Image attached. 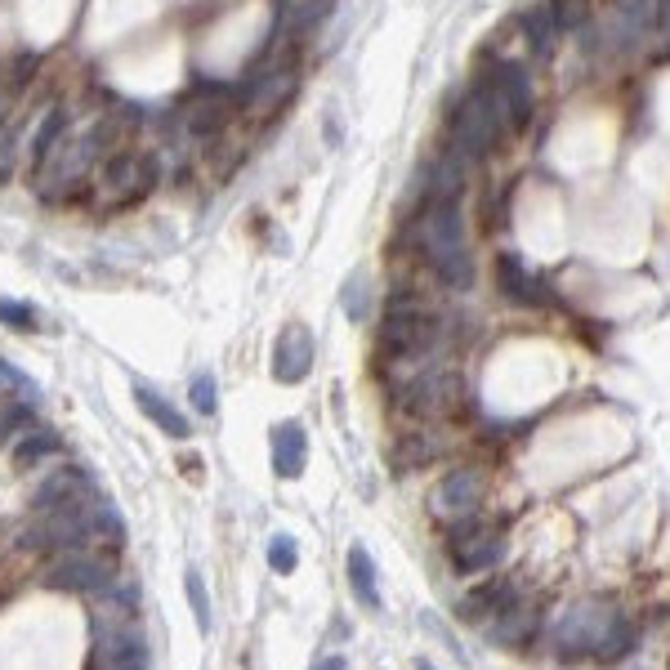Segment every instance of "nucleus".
Wrapping results in <instances>:
<instances>
[{
    "instance_id": "obj_1",
    "label": "nucleus",
    "mask_w": 670,
    "mask_h": 670,
    "mask_svg": "<svg viewBox=\"0 0 670 670\" xmlns=\"http://www.w3.org/2000/svg\"><path fill=\"white\" fill-rule=\"evenodd\" d=\"M635 644V626L626 621V612L612 603L586 599L572 603L554 626V653L563 662H581V657H599V662H617Z\"/></svg>"
},
{
    "instance_id": "obj_2",
    "label": "nucleus",
    "mask_w": 670,
    "mask_h": 670,
    "mask_svg": "<svg viewBox=\"0 0 670 670\" xmlns=\"http://www.w3.org/2000/svg\"><path fill=\"white\" fill-rule=\"evenodd\" d=\"M416 251L425 255V264L443 277L447 286L465 291L474 282V255H469L465 237V215L456 197H429L425 210L416 215Z\"/></svg>"
},
{
    "instance_id": "obj_3",
    "label": "nucleus",
    "mask_w": 670,
    "mask_h": 670,
    "mask_svg": "<svg viewBox=\"0 0 670 670\" xmlns=\"http://www.w3.org/2000/svg\"><path fill=\"white\" fill-rule=\"evenodd\" d=\"M134 612H139V586L112 581V586L103 590V608L94 612L90 670H152L148 644H143V635L134 630Z\"/></svg>"
},
{
    "instance_id": "obj_4",
    "label": "nucleus",
    "mask_w": 670,
    "mask_h": 670,
    "mask_svg": "<svg viewBox=\"0 0 670 670\" xmlns=\"http://www.w3.org/2000/svg\"><path fill=\"white\" fill-rule=\"evenodd\" d=\"M295 85H300V36L273 27L264 54L251 63L246 81L237 85V103H242V112L251 121H264L291 103Z\"/></svg>"
},
{
    "instance_id": "obj_5",
    "label": "nucleus",
    "mask_w": 670,
    "mask_h": 670,
    "mask_svg": "<svg viewBox=\"0 0 670 670\" xmlns=\"http://www.w3.org/2000/svg\"><path fill=\"white\" fill-rule=\"evenodd\" d=\"M157 179H161L157 152L126 143V148H117L99 170H94V179H90V206L99 210V215L130 210V206H139L152 188H157Z\"/></svg>"
},
{
    "instance_id": "obj_6",
    "label": "nucleus",
    "mask_w": 670,
    "mask_h": 670,
    "mask_svg": "<svg viewBox=\"0 0 670 670\" xmlns=\"http://www.w3.org/2000/svg\"><path fill=\"white\" fill-rule=\"evenodd\" d=\"M237 112H242L237 90H228V85H201V90H193L170 112V139L184 152H201L210 139H219V134L233 126Z\"/></svg>"
},
{
    "instance_id": "obj_7",
    "label": "nucleus",
    "mask_w": 670,
    "mask_h": 670,
    "mask_svg": "<svg viewBox=\"0 0 670 670\" xmlns=\"http://www.w3.org/2000/svg\"><path fill=\"white\" fill-rule=\"evenodd\" d=\"M438 318L411 295H394L385 309V322H380V358L385 362H407V358H425L438 344Z\"/></svg>"
},
{
    "instance_id": "obj_8",
    "label": "nucleus",
    "mask_w": 670,
    "mask_h": 670,
    "mask_svg": "<svg viewBox=\"0 0 670 670\" xmlns=\"http://www.w3.org/2000/svg\"><path fill=\"white\" fill-rule=\"evenodd\" d=\"M505 134V112L496 108V94L487 81L469 85L452 108V143L461 157H487Z\"/></svg>"
},
{
    "instance_id": "obj_9",
    "label": "nucleus",
    "mask_w": 670,
    "mask_h": 670,
    "mask_svg": "<svg viewBox=\"0 0 670 670\" xmlns=\"http://www.w3.org/2000/svg\"><path fill=\"white\" fill-rule=\"evenodd\" d=\"M461 371L456 367H425L420 376H411L407 385H398L394 402L407 411L411 420H438L447 411H456L461 402Z\"/></svg>"
},
{
    "instance_id": "obj_10",
    "label": "nucleus",
    "mask_w": 670,
    "mask_h": 670,
    "mask_svg": "<svg viewBox=\"0 0 670 670\" xmlns=\"http://www.w3.org/2000/svg\"><path fill=\"white\" fill-rule=\"evenodd\" d=\"M112 581H117L112 577V563L90 554V550H63L59 559L45 568V586L67 590V595H103Z\"/></svg>"
},
{
    "instance_id": "obj_11",
    "label": "nucleus",
    "mask_w": 670,
    "mask_h": 670,
    "mask_svg": "<svg viewBox=\"0 0 670 670\" xmlns=\"http://www.w3.org/2000/svg\"><path fill=\"white\" fill-rule=\"evenodd\" d=\"M483 474L478 469H452V474H443L434 483V492H429V514H434L438 523H465L474 519V510L483 505Z\"/></svg>"
},
{
    "instance_id": "obj_12",
    "label": "nucleus",
    "mask_w": 670,
    "mask_h": 670,
    "mask_svg": "<svg viewBox=\"0 0 670 670\" xmlns=\"http://www.w3.org/2000/svg\"><path fill=\"white\" fill-rule=\"evenodd\" d=\"M505 554V536L492 523H456L452 541H447V559L456 572H492Z\"/></svg>"
},
{
    "instance_id": "obj_13",
    "label": "nucleus",
    "mask_w": 670,
    "mask_h": 670,
    "mask_svg": "<svg viewBox=\"0 0 670 670\" xmlns=\"http://www.w3.org/2000/svg\"><path fill=\"white\" fill-rule=\"evenodd\" d=\"M313 358H318L313 331L304 327V322H291V327H282V335H277V344H273V376L282 380V385H300L313 371Z\"/></svg>"
},
{
    "instance_id": "obj_14",
    "label": "nucleus",
    "mask_w": 670,
    "mask_h": 670,
    "mask_svg": "<svg viewBox=\"0 0 670 670\" xmlns=\"http://www.w3.org/2000/svg\"><path fill=\"white\" fill-rule=\"evenodd\" d=\"M496 94V108L505 112V126H528L532 117V76L523 63H496L487 76Z\"/></svg>"
},
{
    "instance_id": "obj_15",
    "label": "nucleus",
    "mask_w": 670,
    "mask_h": 670,
    "mask_svg": "<svg viewBox=\"0 0 670 670\" xmlns=\"http://www.w3.org/2000/svg\"><path fill=\"white\" fill-rule=\"evenodd\" d=\"M94 496H99V492H94L90 474L76 469V465H63V469H54L41 487H36V510H41V514L72 510V505H85V501H94Z\"/></svg>"
},
{
    "instance_id": "obj_16",
    "label": "nucleus",
    "mask_w": 670,
    "mask_h": 670,
    "mask_svg": "<svg viewBox=\"0 0 670 670\" xmlns=\"http://www.w3.org/2000/svg\"><path fill=\"white\" fill-rule=\"evenodd\" d=\"M309 461V434L300 420H282L273 425V474L277 478H300Z\"/></svg>"
},
{
    "instance_id": "obj_17",
    "label": "nucleus",
    "mask_w": 670,
    "mask_h": 670,
    "mask_svg": "<svg viewBox=\"0 0 670 670\" xmlns=\"http://www.w3.org/2000/svg\"><path fill=\"white\" fill-rule=\"evenodd\" d=\"M496 277H501L505 300H514V304H550L554 300V295L545 291V282L519 260V255H501V260H496Z\"/></svg>"
},
{
    "instance_id": "obj_18",
    "label": "nucleus",
    "mask_w": 670,
    "mask_h": 670,
    "mask_svg": "<svg viewBox=\"0 0 670 670\" xmlns=\"http://www.w3.org/2000/svg\"><path fill=\"white\" fill-rule=\"evenodd\" d=\"M514 586L510 581H487V586H478L474 595H465L461 599V617L465 621H483L487 612H492V617H501L505 608H514Z\"/></svg>"
},
{
    "instance_id": "obj_19",
    "label": "nucleus",
    "mask_w": 670,
    "mask_h": 670,
    "mask_svg": "<svg viewBox=\"0 0 670 670\" xmlns=\"http://www.w3.org/2000/svg\"><path fill=\"white\" fill-rule=\"evenodd\" d=\"M335 9V0H277V27L291 36H304Z\"/></svg>"
},
{
    "instance_id": "obj_20",
    "label": "nucleus",
    "mask_w": 670,
    "mask_h": 670,
    "mask_svg": "<svg viewBox=\"0 0 670 670\" xmlns=\"http://www.w3.org/2000/svg\"><path fill=\"white\" fill-rule=\"evenodd\" d=\"M134 402H139V407H143V416H148L157 429H166L170 438H188V434H193V429H188V420H184V411H179V407H170V402L161 398L157 389L134 385Z\"/></svg>"
},
{
    "instance_id": "obj_21",
    "label": "nucleus",
    "mask_w": 670,
    "mask_h": 670,
    "mask_svg": "<svg viewBox=\"0 0 670 670\" xmlns=\"http://www.w3.org/2000/svg\"><path fill=\"white\" fill-rule=\"evenodd\" d=\"M344 572H349V590H353V599H358L367 612H376V608H380L376 563H371V554L362 550V545H353V550H349V559H344Z\"/></svg>"
},
{
    "instance_id": "obj_22",
    "label": "nucleus",
    "mask_w": 670,
    "mask_h": 670,
    "mask_svg": "<svg viewBox=\"0 0 670 670\" xmlns=\"http://www.w3.org/2000/svg\"><path fill=\"white\" fill-rule=\"evenodd\" d=\"M532 626H536V612L523 608V603H514V608H505L501 617L487 621V635H492L496 644H505V648H519V644H528Z\"/></svg>"
},
{
    "instance_id": "obj_23",
    "label": "nucleus",
    "mask_w": 670,
    "mask_h": 670,
    "mask_svg": "<svg viewBox=\"0 0 670 670\" xmlns=\"http://www.w3.org/2000/svg\"><path fill=\"white\" fill-rule=\"evenodd\" d=\"M519 23H523V32H528L532 50H536V54H550L554 36H559L554 9H550V5H532V9H523V14H519Z\"/></svg>"
},
{
    "instance_id": "obj_24",
    "label": "nucleus",
    "mask_w": 670,
    "mask_h": 670,
    "mask_svg": "<svg viewBox=\"0 0 670 670\" xmlns=\"http://www.w3.org/2000/svg\"><path fill=\"white\" fill-rule=\"evenodd\" d=\"M63 452V438L54 429L36 425V429H23V443H18V465H41L45 456H59Z\"/></svg>"
},
{
    "instance_id": "obj_25",
    "label": "nucleus",
    "mask_w": 670,
    "mask_h": 670,
    "mask_svg": "<svg viewBox=\"0 0 670 670\" xmlns=\"http://www.w3.org/2000/svg\"><path fill=\"white\" fill-rule=\"evenodd\" d=\"M340 304H344V313H349V322H367V313H371V282H367V273H353L349 282H344Z\"/></svg>"
},
{
    "instance_id": "obj_26",
    "label": "nucleus",
    "mask_w": 670,
    "mask_h": 670,
    "mask_svg": "<svg viewBox=\"0 0 670 670\" xmlns=\"http://www.w3.org/2000/svg\"><path fill=\"white\" fill-rule=\"evenodd\" d=\"M184 590H188V608H193L197 630L206 635V630H210V595H206V581H201V572H197V568H188V572H184Z\"/></svg>"
},
{
    "instance_id": "obj_27",
    "label": "nucleus",
    "mask_w": 670,
    "mask_h": 670,
    "mask_svg": "<svg viewBox=\"0 0 670 670\" xmlns=\"http://www.w3.org/2000/svg\"><path fill=\"white\" fill-rule=\"evenodd\" d=\"M268 568L282 572V577L300 568V550H295V541H291L286 532H273V536H268Z\"/></svg>"
},
{
    "instance_id": "obj_28",
    "label": "nucleus",
    "mask_w": 670,
    "mask_h": 670,
    "mask_svg": "<svg viewBox=\"0 0 670 670\" xmlns=\"http://www.w3.org/2000/svg\"><path fill=\"white\" fill-rule=\"evenodd\" d=\"M0 322H5L9 331H41L36 309L32 304H18V300H0Z\"/></svg>"
},
{
    "instance_id": "obj_29",
    "label": "nucleus",
    "mask_w": 670,
    "mask_h": 670,
    "mask_svg": "<svg viewBox=\"0 0 670 670\" xmlns=\"http://www.w3.org/2000/svg\"><path fill=\"white\" fill-rule=\"evenodd\" d=\"M550 9H554V23H559V36H563V32H577V27L590 18V5H586V0H554Z\"/></svg>"
},
{
    "instance_id": "obj_30",
    "label": "nucleus",
    "mask_w": 670,
    "mask_h": 670,
    "mask_svg": "<svg viewBox=\"0 0 670 670\" xmlns=\"http://www.w3.org/2000/svg\"><path fill=\"white\" fill-rule=\"evenodd\" d=\"M193 407L201 416H215V376H193Z\"/></svg>"
},
{
    "instance_id": "obj_31",
    "label": "nucleus",
    "mask_w": 670,
    "mask_h": 670,
    "mask_svg": "<svg viewBox=\"0 0 670 670\" xmlns=\"http://www.w3.org/2000/svg\"><path fill=\"white\" fill-rule=\"evenodd\" d=\"M18 429H27V407H23V402H14V407L0 411V443H5L9 434H18Z\"/></svg>"
},
{
    "instance_id": "obj_32",
    "label": "nucleus",
    "mask_w": 670,
    "mask_h": 670,
    "mask_svg": "<svg viewBox=\"0 0 670 670\" xmlns=\"http://www.w3.org/2000/svg\"><path fill=\"white\" fill-rule=\"evenodd\" d=\"M653 9H657L653 27L662 32V41H666V50H670V0H653Z\"/></svg>"
},
{
    "instance_id": "obj_33",
    "label": "nucleus",
    "mask_w": 670,
    "mask_h": 670,
    "mask_svg": "<svg viewBox=\"0 0 670 670\" xmlns=\"http://www.w3.org/2000/svg\"><path fill=\"white\" fill-rule=\"evenodd\" d=\"M313 670H349V662H344V657H322Z\"/></svg>"
},
{
    "instance_id": "obj_34",
    "label": "nucleus",
    "mask_w": 670,
    "mask_h": 670,
    "mask_svg": "<svg viewBox=\"0 0 670 670\" xmlns=\"http://www.w3.org/2000/svg\"><path fill=\"white\" fill-rule=\"evenodd\" d=\"M420 670H438V666H429V662H420Z\"/></svg>"
}]
</instances>
